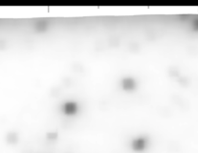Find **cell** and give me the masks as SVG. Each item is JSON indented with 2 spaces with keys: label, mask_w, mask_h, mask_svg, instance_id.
<instances>
[{
  "label": "cell",
  "mask_w": 198,
  "mask_h": 153,
  "mask_svg": "<svg viewBox=\"0 0 198 153\" xmlns=\"http://www.w3.org/2000/svg\"><path fill=\"white\" fill-rule=\"evenodd\" d=\"M77 105L75 103H67L65 105V111H66L67 114H70V115L74 114L77 111Z\"/></svg>",
  "instance_id": "cell-1"
}]
</instances>
